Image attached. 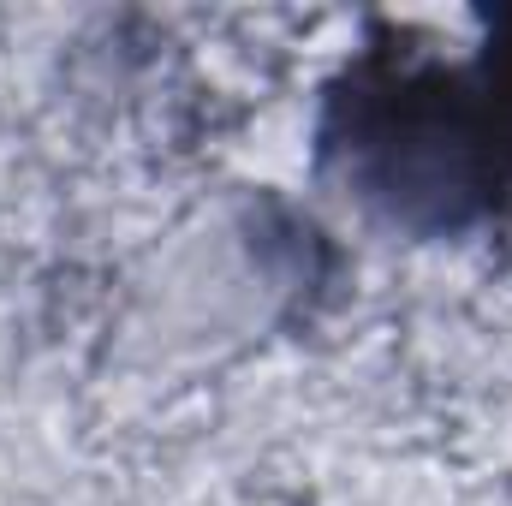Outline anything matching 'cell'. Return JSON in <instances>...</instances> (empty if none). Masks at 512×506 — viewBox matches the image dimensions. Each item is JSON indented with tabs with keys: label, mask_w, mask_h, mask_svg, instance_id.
Masks as SVG:
<instances>
[{
	"label": "cell",
	"mask_w": 512,
	"mask_h": 506,
	"mask_svg": "<svg viewBox=\"0 0 512 506\" xmlns=\"http://www.w3.org/2000/svg\"><path fill=\"white\" fill-rule=\"evenodd\" d=\"M322 155L387 221L465 233L512 221V6L465 54L387 42L328 90Z\"/></svg>",
	"instance_id": "cell-1"
}]
</instances>
